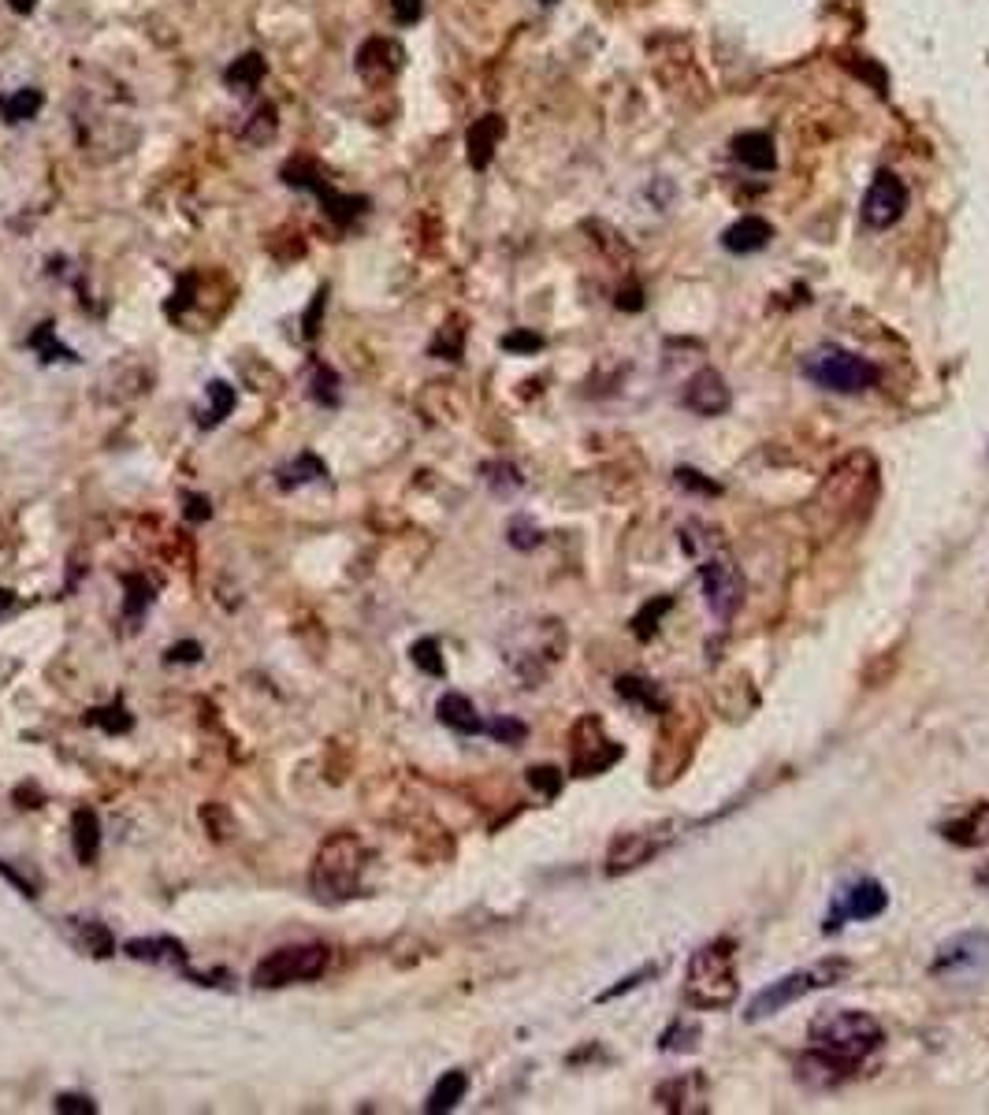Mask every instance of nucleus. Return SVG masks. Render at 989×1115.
<instances>
[{"label": "nucleus", "instance_id": "nucleus-3", "mask_svg": "<svg viewBox=\"0 0 989 1115\" xmlns=\"http://www.w3.org/2000/svg\"><path fill=\"white\" fill-rule=\"evenodd\" d=\"M885 1044V1030L874 1015L845 1008V1011H829L818 1015L811 1022V1049H823L829 1057L852 1063L859 1068L871 1052H878Z\"/></svg>", "mask_w": 989, "mask_h": 1115}, {"label": "nucleus", "instance_id": "nucleus-31", "mask_svg": "<svg viewBox=\"0 0 989 1115\" xmlns=\"http://www.w3.org/2000/svg\"><path fill=\"white\" fill-rule=\"evenodd\" d=\"M669 606H674V599H669V595H663V599H652L641 614L633 617V632L641 636V640H652L655 629H658V621H663V614L669 610Z\"/></svg>", "mask_w": 989, "mask_h": 1115}, {"label": "nucleus", "instance_id": "nucleus-35", "mask_svg": "<svg viewBox=\"0 0 989 1115\" xmlns=\"http://www.w3.org/2000/svg\"><path fill=\"white\" fill-rule=\"evenodd\" d=\"M484 476H487V484L495 487V491H517L522 487V476H517V469L509 462H492V465H484Z\"/></svg>", "mask_w": 989, "mask_h": 1115}, {"label": "nucleus", "instance_id": "nucleus-9", "mask_svg": "<svg viewBox=\"0 0 989 1115\" xmlns=\"http://www.w3.org/2000/svg\"><path fill=\"white\" fill-rule=\"evenodd\" d=\"M699 584H703L707 606L718 621H733L744 606V573L729 554H714L699 565Z\"/></svg>", "mask_w": 989, "mask_h": 1115}, {"label": "nucleus", "instance_id": "nucleus-46", "mask_svg": "<svg viewBox=\"0 0 989 1115\" xmlns=\"http://www.w3.org/2000/svg\"><path fill=\"white\" fill-rule=\"evenodd\" d=\"M190 517H194V521H202V517H208V502H205V499H197V495H190Z\"/></svg>", "mask_w": 989, "mask_h": 1115}, {"label": "nucleus", "instance_id": "nucleus-49", "mask_svg": "<svg viewBox=\"0 0 989 1115\" xmlns=\"http://www.w3.org/2000/svg\"><path fill=\"white\" fill-rule=\"evenodd\" d=\"M34 4H37V0H12L15 12H30V8H34Z\"/></svg>", "mask_w": 989, "mask_h": 1115}, {"label": "nucleus", "instance_id": "nucleus-22", "mask_svg": "<svg viewBox=\"0 0 989 1115\" xmlns=\"http://www.w3.org/2000/svg\"><path fill=\"white\" fill-rule=\"evenodd\" d=\"M72 836H75V855L78 863H94L97 852H101V822H97L94 811H75L72 819Z\"/></svg>", "mask_w": 989, "mask_h": 1115}, {"label": "nucleus", "instance_id": "nucleus-42", "mask_svg": "<svg viewBox=\"0 0 989 1115\" xmlns=\"http://www.w3.org/2000/svg\"><path fill=\"white\" fill-rule=\"evenodd\" d=\"M391 12H395L398 23L409 26V23L421 19V0H391Z\"/></svg>", "mask_w": 989, "mask_h": 1115}, {"label": "nucleus", "instance_id": "nucleus-15", "mask_svg": "<svg viewBox=\"0 0 989 1115\" xmlns=\"http://www.w3.org/2000/svg\"><path fill=\"white\" fill-rule=\"evenodd\" d=\"M655 1101L663 1104L666 1112H707V1093H703V1079L699 1074H681V1079H669L663 1086L655 1090Z\"/></svg>", "mask_w": 989, "mask_h": 1115}, {"label": "nucleus", "instance_id": "nucleus-4", "mask_svg": "<svg viewBox=\"0 0 989 1115\" xmlns=\"http://www.w3.org/2000/svg\"><path fill=\"white\" fill-rule=\"evenodd\" d=\"M848 974H852V963L841 960V955H829V960H818V963H811V967H800V971L785 974V978H777V982L766 985V989L755 993L752 1004H748V1011H744V1019L748 1022L771 1019V1015L785 1011L788 1004L811 997V993L834 989V985L841 982V978H848Z\"/></svg>", "mask_w": 989, "mask_h": 1115}, {"label": "nucleus", "instance_id": "nucleus-7", "mask_svg": "<svg viewBox=\"0 0 989 1115\" xmlns=\"http://www.w3.org/2000/svg\"><path fill=\"white\" fill-rule=\"evenodd\" d=\"M327 971V949L324 944H294V949H276L265 955L254 971L257 989H283L294 982H313Z\"/></svg>", "mask_w": 989, "mask_h": 1115}, {"label": "nucleus", "instance_id": "nucleus-23", "mask_svg": "<svg viewBox=\"0 0 989 1115\" xmlns=\"http://www.w3.org/2000/svg\"><path fill=\"white\" fill-rule=\"evenodd\" d=\"M465 1090H469L465 1071H447L443 1079L436 1082V1090H432V1097H428L424 1108L432 1115L451 1112V1108H458V1101H465Z\"/></svg>", "mask_w": 989, "mask_h": 1115}, {"label": "nucleus", "instance_id": "nucleus-29", "mask_svg": "<svg viewBox=\"0 0 989 1115\" xmlns=\"http://www.w3.org/2000/svg\"><path fill=\"white\" fill-rule=\"evenodd\" d=\"M205 394H208V402H213V405H208V413L202 416V424L213 427V424H219L227 413L235 410V387H227L224 380H213V383L205 387Z\"/></svg>", "mask_w": 989, "mask_h": 1115}, {"label": "nucleus", "instance_id": "nucleus-28", "mask_svg": "<svg viewBox=\"0 0 989 1115\" xmlns=\"http://www.w3.org/2000/svg\"><path fill=\"white\" fill-rule=\"evenodd\" d=\"M227 86H235V89H257V83L265 78V59L257 56V53H246V56H238L232 67H227Z\"/></svg>", "mask_w": 989, "mask_h": 1115}, {"label": "nucleus", "instance_id": "nucleus-50", "mask_svg": "<svg viewBox=\"0 0 989 1115\" xmlns=\"http://www.w3.org/2000/svg\"><path fill=\"white\" fill-rule=\"evenodd\" d=\"M544 4H555V0H544Z\"/></svg>", "mask_w": 989, "mask_h": 1115}, {"label": "nucleus", "instance_id": "nucleus-10", "mask_svg": "<svg viewBox=\"0 0 989 1115\" xmlns=\"http://www.w3.org/2000/svg\"><path fill=\"white\" fill-rule=\"evenodd\" d=\"M989 967V930H964L937 949L931 974L934 978H967Z\"/></svg>", "mask_w": 989, "mask_h": 1115}, {"label": "nucleus", "instance_id": "nucleus-17", "mask_svg": "<svg viewBox=\"0 0 989 1115\" xmlns=\"http://www.w3.org/2000/svg\"><path fill=\"white\" fill-rule=\"evenodd\" d=\"M503 134H506L503 116H484V119H476V123L469 127L465 145H469V164H473L476 172H484V167L492 164V156H495L498 142H503Z\"/></svg>", "mask_w": 989, "mask_h": 1115}, {"label": "nucleus", "instance_id": "nucleus-24", "mask_svg": "<svg viewBox=\"0 0 989 1115\" xmlns=\"http://www.w3.org/2000/svg\"><path fill=\"white\" fill-rule=\"evenodd\" d=\"M313 191H316V197H321V202H324V213L332 216L335 224H354V216H362V213H365V202H362V197L335 194L327 183H316Z\"/></svg>", "mask_w": 989, "mask_h": 1115}, {"label": "nucleus", "instance_id": "nucleus-18", "mask_svg": "<svg viewBox=\"0 0 989 1115\" xmlns=\"http://www.w3.org/2000/svg\"><path fill=\"white\" fill-rule=\"evenodd\" d=\"M733 156H737V164H744L748 172H774V164H777V149H774V138L766 134V131H744V134H737L733 138Z\"/></svg>", "mask_w": 989, "mask_h": 1115}, {"label": "nucleus", "instance_id": "nucleus-11", "mask_svg": "<svg viewBox=\"0 0 989 1115\" xmlns=\"http://www.w3.org/2000/svg\"><path fill=\"white\" fill-rule=\"evenodd\" d=\"M904 208H907L904 178L896 172H878L871 178V186H867V194H863V220L871 224L874 231H885V227H893L896 220H901Z\"/></svg>", "mask_w": 989, "mask_h": 1115}, {"label": "nucleus", "instance_id": "nucleus-37", "mask_svg": "<svg viewBox=\"0 0 989 1115\" xmlns=\"http://www.w3.org/2000/svg\"><path fill=\"white\" fill-rule=\"evenodd\" d=\"M89 722H94V725H105L108 733H127V729H131V714H127L123 706H108V711H89Z\"/></svg>", "mask_w": 989, "mask_h": 1115}, {"label": "nucleus", "instance_id": "nucleus-27", "mask_svg": "<svg viewBox=\"0 0 989 1115\" xmlns=\"http://www.w3.org/2000/svg\"><path fill=\"white\" fill-rule=\"evenodd\" d=\"M0 112H4L8 123H26V119L42 112V94L37 89H15L0 101Z\"/></svg>", "mask_w": 989, "mask_h": 1115}, {"label": "nucleus", "instance_id": "nucleus-6", "mask_svg": "<svg viewBox=\"0 0 989 1115\" xmlns=\"http://www.w3.org/2000/svg\"><path fill=\"white\" fill-rule=\"evenodd\" d=\"M617 762H622V744H614L606 736L603 718L584 714L569 729V773L573 778H599V773H606Z\"/></svg>", "mask_w": 989, "mask_h": 1115}, {"label": "nucleus", "instance_id": "nucleus-1", "mask_svg": "<svg viewBox=\"0 0 989 1115\" xmlns=\"http://www.w3.org/2000/svg\"><path fill=\"white\" fill-rule=\"evenodd\" d=\"M874 495H878L874 454L871 451H852L826 473V480L815 495V513L823 517L829 529H837V524L859 521V517L871 510Z\"/></svg>", "mask_w": 989, "mask_h": 1115}, {"label": "nucleus", "instance_id": "nucleus-20", "mask_svg": "<svg viewBox=\"0 0 989 1115\" xmlns=\"http://www.w3.org/2000/svg\"><path fill=\"white\" fill-rule=\"evenodd\" d=\"M398 67H402V48L395 42H387V37H373V42H365L362 53H357V72L368 78H384V75L398 72Z\"/></svg>", "mask_w": 989, "mask_h": 1115}, {"label": "nucleus", "instance_id": "nucleus-33", "mask_svg": "<svg viewBox=\"0 0 989 1115\" xmlns=\"http://www.w3.org/2000/svg\"><path fill=\"white\" fill-rule=\"evenodd\" d=\"M409 654H413V665H421L428 676H443V654H439V643L432 636H428V640H417Z\"/></svg>", "mask_w": 989, "mask_h": 1115}, {"label": "nucleus", "instance_id": "nucleus-8", "mask_svg": "<svg viewBox=\"0 0 989 1115\" xmlns=\"http://www.w3.org/2000/svg\"><path fill=\"white\" fill-rule=\"evenodd\" d=\"M674 825H644V830H625L617 833L611 841V852H606V878H625V874L641 870L655 859L658 852L674 844Z\"/></svg>", "mask_w": 989, "mask_h": 1115}, {"label": "nucleus", "instance_id": "nucleus-36", "mask_svg": "<svg viewBox=\"0 0 989 1115\" xmlns=\"http://www.w3.org/2000/svg\"><path fill=\"white\" fill-rule=\"evenodd\" d=\"M528 784L544 792L547 800H555V795L562 792V773H558L555 766H533V770H528Z\"/></svg>", "mask_w": 989, "mask_h": 1115}, {"label": "nucleus", "instance_id": "nucleus-5", "mask_svg": "<svg viewBox=\"0 0 989 1115\" xmlns=\"http://www.w3.org/2000/svg\"><path fill=\"white\" fill-rule=\"evenodd\" d=\"M804 368L818 387L834 394H863L878 383L874 365L852 350H841V346H818Z\"/></svg>", "mask_w": 989, "mask_h": 1115}, {"label": "nucleus", "instance_id": "nucleus-40", "mask_svg": "<svg viewBox=\"0 0 989 1115\" xmlns=\"http://www.w3.org/2000/svg\"><path fill=\"white\" fill-rule=\"evenodd\" d=\"M677 484L688 487V491H707V495H718V484L711 480H703V473H696V469H677Z\"/></svg>", "mask_w": 989, "mask_h": 1115}, {"label": "nucleus", "instance_id": "nucleus-43", "mask_svg": "<svg viewBox=\"0 0 989 1115\" xmlns=\"http://www.w3.org/2000/svg\"><path fill=\"white\" fill-rule=\"evenodd\" d=\"M127 584H131V599H127V614L138 617V614H142L146 606H149V587H146L142 581H135V576H131V581H127Z\"/></svg>", "mask_w": 989, "mask_h": 1115}, {"label": "nucleus", "instance_id": "nucleus-14", "mask_svg": "<svg viewBox=\"0 0 989 1115\" xmlns=\"http://www.w3.org/2000/svg\"><path fill=\"white\" fill-rule=\"evenodd\" d=\"M852 1071H856L852 1063L829 1057V1052H823V1049H811V1052H807V1057L796 1060V1079H800L804 1086H811V1090H834V1086H841V1082H845Z\"/></svg>", "mask_w": 989, "mask_h": 1115}, {"label": "nucleus", "instance_id": "nucleus-47", "mask_svg": "<svg viewBox=\"0 0 989 1115\" xmlns=\"http://www.w3.org/2000/svg\"><path fill=\"white\" fill-rule=\"evenodd\" d=\"M12 606H15V595L8 592V587H0V617H4L8 610H12Z\"/></svg>", "mask_w": 989, "mask_h": 1115}, {"label": "nucleus", "instance_id": "nucleus-26", "mask_svg": "<svg viewBox=\"0 0 989 1115\" xmlns=\"http://www.w3.org/2000/svg\"><path fill=\"white\" fill-rule=\"evenodd\" d=\"M321 476H327V465L321 462V457H316V454H298L291 465H283V469H279V487H287V491H291V487H302L309 480H321Z\"/></svg>", "mask_w": 989, "mask_h": 1115}, {"label": "nucleus", "instance_id": "nucleus-32", "mask_svg": "<svg viewBox=\"0 0 989 1115\" xmlns=\"http://www.w3.org/2000/svg\"><path fill=\"white\" fill-rule=\"evenodd\" d=\"M655 974H658V963H647V967H641V971H636V974H625V978H622V982H617V985H611V989H606V993H599V997H595V1004H603V1000H617V997H625V993H628V989H641V985H644V982H652V978H655Z\"/></svg>", "mask_w": 989, "mask_h": 1115}, {"label": "nucleus", "instance_id": "nucleus-44", "mask_svg": "<svg viewBox=\"0 0 989 1115\" xmlns=\"http://www.w3.org/2000/svg\"><path fill=\"white\" fill-rule=\"evenodd\" d=\"M53 1108L56 1112H94V1101H89V1097H75V1093H64V1097H56V1104H53Z\"/></svg>", "mask_w": 989, "mask_h": 1115}, {"label": "nucleus", "instance_id": "nucleus-12", "mask_svg": "<svg viewBox=\"0 0 989 1115\" xmlns=\"http://www.w3.org/2000/svg\"><path fill=\"white\" fill-rule=\"evenodd\" d=\"M889 908V892H885V885L882 881H874V878H859L852 889L845 892V900L837 903L834 911H829V922H826V933H834L837 925H845L848 919H856V922H871L878 919Z\"/></svg>", "mask_w": 989, "mask_h": 1115}, {"label": "nucleus", "instance_id": "nucleus-13", "mask_svg": "<svg viewBox=\"0 0 989 1115\" xmlns=\"http://www.w3.org/2000/svg\"><path fill=\"white\" fill-rule=\"evenodd\" d=\"M729 402H733V394H729V383H725L722 372H714V368H703V372H696L692 380H688V387H685V405L692 413H699V416H722L729 410Z\"/></svg>", "mask_w": 989, "mask_h": 1115}, {"label": "nucleus", "instance_id": "nucleus-41", "mask_svg": "<svg viewBox=\"0 0 989 1115\" xmlns=\"http://www.w3.org/2000/svg\"><path fill=\"white\" fill-rule=\"evenodd\" d=\"M509 543L522 546V551H528V546L539 543V532L528 529V521H514V524H509Z\"/></svg>", "mask_w": 989, "mask_h": 1115}, {"label": "nucleus", "instance_id": "nucleus-34", "mask_svg": "<svg viewBox=\"0 0 989 1115\" xmlns=\"http://www.w3.org/2000/svg\"><path fill=\"white\" fill-rule=\"evenodd\" d=\"M484 733L495 736L498 744H522L525 736H528V725L517 722V718H495V722L484 725Z\"/></svg>", "mask_w": 989, "mask_h": 1115}, {"label": "nucleus", "instance_id": "nucleus-2", "mask_svg": "<svg viewBox=\"0 0 989 1115\" xmlns=\"http://www.w3.org/2000/svg\"><path fill=\"white\" fill-rule=\"evenodd\" d=\"M741 997V982H737V963H733V941H714L692 952L685 974V1000L696 1011H725Z\"/></svg>", "mask_w": 989, "mask_h": 1115}, {"label": "nucleus", "instance_id": "nucleus-48", "mask_svg": "<svg viewBox=\"0 0 989 1115\" xmlns=\"http://www.w3.org/2000/svg\"><path fill=\"white\" fill-rule=\"evenodd\" d=\"M975 881L978 885H982V889H989V859L982 863V866H978V874H975Z\"/></svg>", "mask_w": 989, "mask_h": 1115}, {"label": "nucleus", "instance_id": "nucleus-21", "mask_svg": "<svg viewBox=\"0 0 989 1115\" xmlns=\"http://www.w3.org/2000/svg\"><path fill=\"white\" fill-rule=\"evenodd\" d=\"M617 695L628 703H636V706H644V711H652V714H663V706H666L658 684L652 681V676H641V673L617 676Z\"/></svg>", "mask_w": 989, "mask_h": 1115}, {"label": "nucleus", "instance_id": "nucleus-19", "mask_svg": "<svg viewBox=\"0 0 989 1115\" xmlns=\"http://www.w3.org/2000/svg\"><path fill=\"white\" fill-rule=\"evenodd\" d=\"M439 722L447 725V729H454V733H462V736H476V733H484V718L476 714V706L465 700L462 692H447L443 700H439Z\"/></svg>", "mask_w": 989, "mask_h": 1115}, {"label": "nucleus", "instance_id": "nucleus-45", "mask_svg": "<svg viewBox=\"0 0 989 1115\" xmlns=\"http://www.w3.org/2000/svg\"><path fill=\"white\" fill-rule=\"evenodd\" d=\"M197 654H202V647L197 643H179L168 651V659H179V662H197Z\"/></svg>", "mask_w": 989, "mask_h": 1115}, {"label": "nucleus", "instance_id": "nucleus-39", "mask_svg": "<svg viewBox=\"0 0 989 1115\" xmlns=\"http://www.w3.org/2000/svg\"><path fill=\"white\" fill-rule=\"evenodd\" d=\"M503 346H506V350H514V354H536L539 346H544V338H539L536 332H514V335L503 338Z\"/></svg>", "mask_w": 989, "mask_h": 1115}, {"label": "nucleus", "instance_id": "nucleus-25", "mask_svg": "<svg viewBox=\"0 0 989 1115\" xmlns=\"http://www.w3.org/2000/svg\"><path fill=\"white\" fill-rule=\"evenodd\" d=\"M127 952H131L135 960H149V963H157V960H168V963H179V967H186V952H183V944L172 941V938L131 941V944H127Z\"/></svg>", "mask_w": 989, "mask_h": 1115}, {"label": "nucleus", "instance_id": "nucleus-38", "mask_svg": "<svg viewBox=\"0 0 989 1115\" xmlns=\"http://www.w3.org/2000/svg\"><path fill=\"white\" fill-rule=\"evenodd\" d=\"M83 941H86V952L112 955V938H108V930H105L101 922H86L83 925Z\"/></svg>", "mask_w": 989, "mask_h": 1115}, {"label": "nucleus", "instance_id": "nucleus-30", "mask_svg": "<svg viewBox=\"0 0 989 1115\" xmlns=\"http://www.w3.org/2000/svg\"><path fill=\"white\" fill-rule=\"evenodd\" d=\"M696 1041H699V1027H692L688 1019H677L674 1027H669L663 1038H658V1049H666V1052H692Z\"/></svg>", "mask_w": 989, "mask_h": 1115}, {"label": "nucleus", "instance_id": "nucleus-16", "mask_svg": "<svg viewBox=\"0 0 989 1115\" xmlns=\"http://www.w3.org/2000/svg\"><path fill=\"white\" fill-rule=\"evenodd\" d=\"M771 238H774V227L763 220V216H741L737 224H729L725 227V235H722V246L729 253H759V250H766L771 246Z\"/></svg>", "mask_w": 989, "mask_h": 1115}]
</instances>
